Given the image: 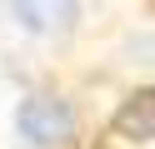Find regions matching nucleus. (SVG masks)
Wrapping results in <instances>:
<instances>
[{
    "instance_id": "obj_3",
    "label": "nucleus",
    "mask_w": 155,
    "mask_h": 149,
    "mask_svg": "<svg viewBox=\"0 0 155 149\" xmlns=\"http://www.w3.org/2000/svg\"><path fill=\"white\" fill-rule=\"evenodd\" d=\"M110 129L120 139H135V144H145V139H155V89H135V95L120 99V109H115Z\"/></svg>"
},
{
    "instance_id": "obj_2",
    "label": "nucleus",
    "mask_w": 155,
    "mask_h": 149,
    "mask_svg": "<svg viewBox=\"0 0 155 149\" xmlns=\"http://www.w3.org/2000/svg\"><path fill=\"white\" fill-rule=\"evenodd\" d=\"M10 10L30 35H70L80 20V0H10Z\"/></svg>"
},
{
    "instance_id": "obj_1",
    "label": "nucleus",
    "mask_w": 155,
    "mask_h": 149,
    "mask_svg": "<svg viewBox=\"0 0 155 149\" xmlns=\"http://www.w3.org/2000/svg\"><path fill=\"white\" fill-rule=\"evenodd\" d=\"M15 129H20V139L35 144V149H65L70 134H75V114L60 99H50V95H30L20 104V114H15Z\"/></svg>"
}]
</instances>
